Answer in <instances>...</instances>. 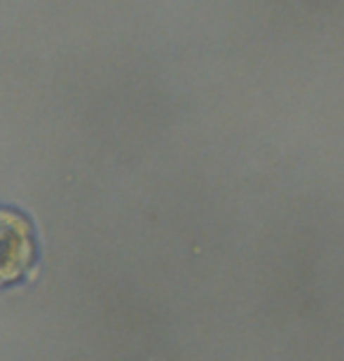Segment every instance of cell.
Masks as SVG:
<instances>
[{"label": "cell", "instance_id": "1", "mask_svg": "<svg viewBox=\"0 0 344 361\" xmlns=\"http://www.w3.org/2000/svg\"><path fill=\"white\" fill-rule=\"evenodd\" d=\"M38 258L35 230L21 212L0 207V288L19 284Z\"/></svg>", "mask_w": 344, "mask_h": 361}]
</instances>
